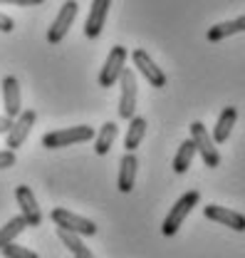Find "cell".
<instances>
[{
	"instance_id": "cell-17",
	"label": "cell",
	"mask_w": 245,
	"mask_h": 258,
	"mask_svg": "<svg viewBox=\"0 0 245 258\" xmlns=\"http://www.w3.org/2000/svg\"><path fill=\"white\" fill-rule=\"evenodd\" d=\"M144 134H146V119L134 114V117L129 119V127H126L124 149H126V152H134V149H139V144L144 142Z\"/></svg>"
},
{
	"instance_id": "cell-15",
	"label": "cell",
	"mask_w": 245,
	"mask_h": 258,
	"mask_svg": "<svg viewBox=\"0 0 245 258\" xmlns=\"http://www.w3.org/2000/svg\"><path fill=\"white\" fill-rule=\"evenodd\" d=\"M235 119H238V109H235L233 104L220 112V117H218V122H215V127H213V134H211L215 144H225V142H228L230 132L235 127Z\"/></svg>"
},
{
	"instance_id": "cell-11",
	"label": "cell",
	"mask_w": 245,
	"mask_h": 258,
	"mask_svg": "<svg viewBox=\"0 0 245 258\" xmlns=\"http://www.w3.org/2000/svg\"><path fill=\"white\" fill-rule=\"evenodd\" d=\"M15 201H18V206H20V214L28 219V226H40L42 224V211H40V206H37V199H35V194L28 184H20L18 189H15Z\"/></svg>"
},
{
	"instance_id": "cell-4",
	"label": "cell",
	"mask_w": 245,
	"mask_h": 258,
	"mask_svg": "<svg viewBox=\"0 0 245 258\" xmlns=\"http://www.w3.org/2000/svg\"><path fill=\"white\" fill-rule=\"evenodd\" d=\"M50 219L57 224V228L72 231V233H77V236H94V233H97V224H94V221L79 216V214H72V211H67V209H62V206L52 209Z\"/></svg>"
},
{
	"instance_id": "cell-6",
	"label": "cell",
	"mask_w": 245,
	"mask_h": 258,
	"mask_svg": "<svg viewBox=\"0 0 245 258\" xmlns=\"http://www.w3.org/2000/svg\"><path fill=\"white\" fill-rule=\"evenodd\" d=\"M77 10H79L77 0H64V3H62L57 18H55L52 25L47 28V42H50V45H57V42L64 40V35L69 32L72 23H74V18H77Z\"/></svg>"
},
{
	"instance_id": "cell-10",
	"label": "cell",
	"mask_w": 245,
	"mask_h": 258,
	"mask_svg": "<svg viewBox=\"0 0 245 258\" xmlns=\"http://www.w3.org/2000/svg\"><path fill=\"white\" fill-rule=\"evenodd\" d=\"M109 8H112V0H92V8H90V15L85 20V37L87 40H97L104 25H107V15H109Z\"/></svg>"
},
{
	"instance_id": "cell-1",
	"label": "cell",
	"mask_w": 245,
	"mask_h": 258,
	"mask_svg": "<svg viewBox=\"0 0 245 258\" xmlns=\"http://www.w3.org/2000/svg\"><path fill=\"white\" fill-rule=\"evenodd\" d=\"M92 137H94V129L90 124H77V127L47 132L42 137V147L45 149H62V147H69V144H85Z\"/></svg>"
},
{
	"instance_id": "cell-3",
	"label": "cell",
	"mask_w": 245,
	"mask_h": 258,
	"mask_svg": "<svg viewBox=\"0 0 245 258\" xmlns=\"http://www.w3.org/2000/svg\"><path fill=\"white\" fill-rule=\"evenodd\" d=\"M35 119H37V112L35 109H23L15 119H13V124L10 129L5 132V149H20L23 144H25V139L30 137V129L35 124Z\"/></svg>"
},
{
	"instance_id": "cell-7",
	"label": "cell",
	"mask_w": 245,
	"mask_h": 258,
	"mask_svg": "<svg viewBox=\"0 0 245 258\" xmlns=\"http://www.w3.org/2000/svg\"><path fill=\"white\" fill-rule=\"evenodd\" d=\"M124 67H126V47L124 45H114L109 50V55H107V62L102 67V72H99V85L104 90H109L112 85H117L119 77H122Z\"/></svg>"
},
{
	"instance_id": "cell-13",
	"label": "cell",
	"mask_w": 245,
	"mask_h": 258,
	"mask_svg": "<svg viewBox=\"0 0 245 258\" xmlns=\"http://www.w3.org/2000/svg\"><path fill=\"white\" fill-rule=\"evenodd\" d=\"M3 107H5V117L15 119L23 112V92H20V82L18 77L8 75L3 80Z\"/></svg>"
},
{
	"instance_id": "cell-18",
	"label": "cell",
	"mask_w": 245,
	"mask_h": 258,
	"mask_svg": "<svg viewBox=\"0 0 245 258\" xmlns=\"http://www.w3.org/2000/svg\"><path fill=\"white\" fill-rule=\"evenodd\" d=\"M57 236H60V241L69 248V253L74 258H94V253L85 246V241L77 236V233H72V231H64V228H57Z\"/></svg>"
},
{
	"instance_id": "cell-16",
	"label": "cell",
	"mask_w": 245,
	"mask_h": 258,
	"mask_svg": "<svg viewBox=\"0 0 245 258\" xmlns=\"http://www.w3.org/2000/svg\"><path fill=\"white\" fill-rule=\"evenodd\" d=\"M238 32H245V15L235 18V20H225V23L213 25L211 30L206 32V37H208L211 42H220V40H225V37H230V35H238Z\"/></svg>"
},
{
	"instance_id": "cell-24",
	"label": "cell",
	"mask_w": 245,
	"mask_h": 258,
	"mask_svg": "<svg viewBox=\"0 0 245 258\" xmlns=\"http://www.w3.org/2000/svg\"><path fill=\"white\" fill-rule=\"evenodd\" d=\"M13 28H15L13 18H8L5 13H0V32H13Z\"/></svg>"
},
{
	"instance_id": "cell-21",
	"label": "cell",
	"mask_w": 245,
	"mask_h": 258,
	"mask_svg": "<svg viewBox=\"0 0 245 258\" xmlns=\"http://www.w3.org/2000/svg\"><path fill=\"white\" fill-rule=\"evenodd\" d=\"M193 157H196V144H193V139L181 142V147H179V152H176V157H174V171H176V174H186V171L191 169Z\"/></svg>"
},
{
	"instance_id": "cell-22",
	"label": "cell",
	"mask_w": 245,
	"mask_h": 258,
	"mask_svg": "<svg viewBox=\"0 0 245 258\" xmlns=\"http://www.w3.org/2000/svg\"><path fill=\"white\" fill-rule=\"evenodd\" d=\"M3 256L5 258H40L32 248L20 246V243H15V241H10L8 246H3Z\"/></svg>"
},
{
	"instance_id": "cell-25",
	"label": "cell",
	"mask_w": 245,
	"mask_h": 258,
	"mask_svg": "<svg viewBox=\"0 0 245 258\" xmlns=\"http://www.w3.org/2000/svg\"><path fill=\"white\" fill-rule=\"evenodd\" d=\"M5 5H20V8H28V5H42L45 0H0Z\"/></svg>"
},
{
	"instance_id": "cell-5",
	"label": "cell",
	"mask_w": 245,
	"mask_h": 258,
	"mask_svg": "<svg viewBox=\"0 0 245 258\" xmlns=\"http://www.w3.org/2000/svg\"><path fill=\"white\" fill-rule=\"evenodd\" d=\"M191 139H193V144H196V152L203 157V164H206L208 169H215V166L220 164V154H218V149H215L213 137L208 134V129L203 127V122H193V124H191Z\"/></svg>"
},
{
	"instance_id": "cell-14",
	"label": "cell",
	"mask_w": 245,
	"mask_h": 258,
	"mask_svg": "<svg viewBox=\"0 0 245 258\" xmlns=\"http://www.w3.org/2000/svg\"><path fill=\"white\" fill-rule=\"evenodd\" d=\"M136 169H139V159L134 152H126L119 161V179H117V186L122 194H129L134 189V181H136Z\"/></svg>"
},
{
	"instance_id": "cell-19",
	"label": "cell",
	"mask_w": 245,
	"mask_h": 258,
	"mask_svg": "<svg viewBox=\"0 0 245 258\" xmlns=\"http://www.w3.org/2000/svg\"><path fill=\"white\" fill-rule=\"evenodd\" d=\"M117 122H104L102 129H99V134H97V144H94V152L99 154V157H104V154H109V149H112V144H114V139H117Z\"/></svg>"
},
{
	"instance_id": "cell-12",
	"label": "cell",
	"mask_w": 245,
	"mask_h": 258,
	"mask_svg": "<svg viewBox=\"0 0 245 258\" xmlns=\"http://www.w3.org/2000/svg\"><path fill=\"white\" fill-rule=\"evenodd\" d=\"M203 216L208 221L223 224V226H228V228H233V231H240V233L245 231V214H238L233 209H225V206H218V204H208L203 209Z\"/></svg>"
},
{
	"instance_id": "cell-2",
	"label": "cell",
	"mask_w": 245,
	"mask_h": 258,
	"mask_svg": "<svg viewBox=\"0 0 245 258\" xmlns=\"http://www.w3.org/2000/svg\"><path fill=\"white\" fill-rule=\"evenodd\" d=\"M201 201V194L198 191H186L176 204H174V209L169 211V216L164 219V224H161V233L164 236H176L179 233V228L181 224L186 221V216L196 209V204Z\"/></svg>"
},
{
	"instance_id": "cell-9",
	"label": "cell",
	"mask_w": 245,
	"mask_h": 258,
	"mask_svg": "<svg viewBox=\"0 0 245 258\" xmlns=\"http://www.w3.org/2000/svg\"><path fill=\"white\" fill-rule=\"evenodd\" d=\"M119 85H122V97H119V117L122 119H131L136 114V75L134 70H122V77H119Z\"/></svg>"
},
{
	"instance_id": "cell-26",
	"label": "cell",
	"mask_w": 245,
	"mask_h": 258,
	"mask_svg": "<svg viewBox=\"0 0 245 258\" xmlns=\"http://www.w3.org/2000/svg\"><path fill=\"white\" fill-rule=\"evenodd\" d=\"M10 124H13V119H10V117H5V114H3V117H0V134H5V132H8V129H10Z\"/></svg>"
},
{
	"instance_id": "cell-8",
	"label": "cell",
	"mask_w": 245,
	"mask_h": 258,
	"mask_svg": "<svg viewBox=\"0 0 245 258\" xmlns=\"http://www.w3.org/2000/svg\"><path fill=\"white\" fill-rule=\"evenodd\" d=\"M131 62H134V67L141 72V77L151 85V87H156V90H161V87H166V75H164V70L158 67V64L151 60V55L146 52V50H131Z\"/></svg>"
},
{
	"instance_id": "cell-20",
	"label": "cell",
	"mask_w": 245,
	"mask_h": 258,
	"mask_svg": "<svg viewBox=\"0 0 245 258\" xmlns=\"http://www.w3.org/2000/svg\"><path fill=\"white\" fill-rule=\"evenodd\" d=\"M28 228V219L20 214V216H13L8 224L0 228V251H3V246H8L10 241H15L23 231Z\"/></svg>"
},
{
	"instance_id": "cell-23",
	"label": "cell",
	"mask_w": 245,
	"mask_h": 258,
	"mask_svg": "<svg viewBox=\"0 0 245 258\" xmlns=\"http://www.w3.org/2000/svg\"><path fill=\"white\" fill-rule=\"evenodd\" d=\"M15 166V152L13 149H3L0 152V169H10Z\"/></svg>"
}]
</instances>
